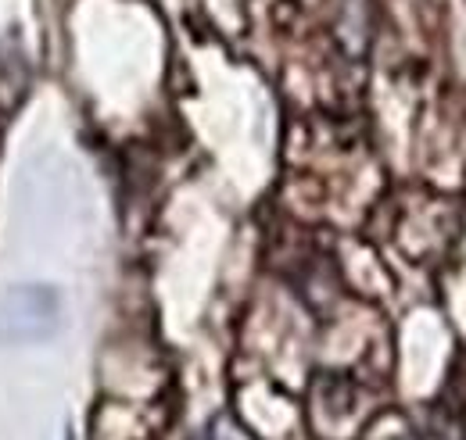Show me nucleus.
Returning <instances> with one entry per match:
<instances>
[{"mask_svg": "<svg viewBox=\"0 0 466 440\" xmlns=\"http://www.w3.org/2000/svg\"><path fill=\"white\" fill-rule=\"evenodd\" d=\"M61 326V297L55 286L25 283L0 297V347L51 340Z\"/></svg>", "mask_w": 466, "mask_h": 440, "instance_id": "nucleus-1", "label": "nucleus"}]
</instances>
